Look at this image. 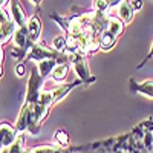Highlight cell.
Segmentation results:
<instances>
[{
    "mask_svg": "<svg viewBox=\"0 0 153 153\" xmlns=\"http://www.w3.org/2000/svg\"><path fill=\"white\" fill-rule=\"evenodd\" d=\"M43 76L38 72V68H32L31 71V78L28 83V91H26V101L25 104H35L38 103V98L42 95V84H43Z\"/></svg>",
    "mask_w": 153,
    "mask_h": 153,
    "instance_id": "6da1fadb",
    "label": "cell"
},
{
    "mask_svg": "<svg viewBox=\"0 0 153 153\" xmlns=\"http://www.w3.org/2000/svg\"><path fill=\"white\" fill-rule=\"evenodd\" d=\"M69 60L72 61L75 74L78 75L80 81L89 83L91 80H94L91 76V72H89V66H87V61H86V54H83V52L69 54Z\"/></svg>",
    "mask_w": 153,
    "mask_h": 153,
    "instance_id": "7a4b0ae2",
    "label": "cell"
},
{
    "mask_svg": "<svg viewBox=\"0 0 153 153\" xmlns=\"http://www.w3.org/2000/svg\"><path fill=\"white\" fill-rule=\"evenodd\" d=\"M28 58H31L37 63H40L43 60H49V58H55L60 63L63 61L61 52H57L55 49H48L46 46H42V45H32L29 54H28Z\"/></svg>",
    "mask_w": 153,
    "mask_h": 153,
    "instance_id": "3957f363",
    "label": "cell"
},
{
    "mask_svg": "<svg viewBox=\"0 0 153 153\" xmlns=\"http://www.w3.org/2000/svg\"><path fill=\"white\" fill-rule=\"evenodd\" d=\"M19 135L20 133L17 132V129H14V127L9 126L8 123H2V126H0V144H2V150L9 149L16 143Z\"/></svg>",
    "mask_w": 153,
    "mask_h": 153,
    "instance_id": "277c9868",
    "label": "cell"
},
{
    "mask_svg": "<svg viewBox=\"0 0 153 153\" xmlns=\"http://www.w3.org/2000/svg\"><path fill=\"white\" fill-rule=\"evenodd\" d=\"M28 37H29V43L35 45V42L40 38L42 34V20L38 16H34L29 22H28Z\"/></svg>",
    "mask_w": 153,
    "mask_h": 153,
    "instance_id": "5b68a950",
    "label": "cell"
},
{
    "mask_svg": "<svg viewBox=\"0 0 153 153\" xmlns=\"http://www.w3.org/2000/svg\"><path fill=\"white\" fill-rule=\"evenodd\" d=\"M11 16H12V20L16 22V25L19 28H26V16H25V11H23L19 0H12V3H11Z\"/></svg>",
    "mask_w": 153,
    "mask_h": 153,
    "instance_id": "8992f818",
    "label": "cell"
},
{
    "mask_svg": "<svg viewBox=\"0 0 153 153\" xmlns=\"http://www.w3.org/2000/svg\"><path fill=\"white\" fill-rule=\"evenodd\" d=\"M130 89H132V92H138L149 98H153V81L152 80H147L143 83H135L133 80H130Z\"/></svg>",
    "mask_w": 153,
    "mask_h": 153,
    "instance_id": "52a82bcc",
    "label": "cell"
},
{
    "mask_svg": "<svg viewBox=\"0 0 153 153\" xmlns=\"http://www.w3.org/2000/svg\"><path fill=\"white\" fill-rule=\"evenodd\" d=\"M133 14H135V9L132 8V3L127 2V0L118 6V16L124 23H130L133 20Z\"/></svg>",
    "mask_w": 153,
    "mask_h": 153,
    "instance_id": "ba28073f",
    "label": "cell"
},
{
    "mask_svg": "<svg viewBox=\"0 0 153 153\" xmlns=\"http://www.w3.org/2000/svg\"><path fill=\"white\" fill-rule=\"evenodd\" d=\"M57 63H60V61L55 60V58H49V60H43L40 63H37L38 72H40V75L43 76V78H45L46 75H49L51 72H54V69L58 66ZM60 65H63V63H60Z\"/></svg>",
    "mask_w": 153,
    "mask_h": 153,
    "instance_id": "9c48e42d",
    "label": "cell"
},
{
    "mask_svg": "<svg viewBox=\"0 0 153 153\" xmlns=\"http://www.w3.org/2000/svg\"><path fill=\"white\" fill-rule=\"evenodd\" d=\"M14 40V45L16 48H20V49H25L26 51V45L29 43V37H28V28H19L12 37Z\"/></svg>",
    "mask_w": 153,
    "mask_h": 153,
    "instance_id": "30bf717a",
    "label": "cell"
},
{
    "mask_svg": "<svg viewBox=\"0 0 153 153\" xmlns=\"http://www.w3.org/2000/svg\"><path fill=\"white\" fill-rule=\"evenodd\" d=\"M16 31L17 29H16V22L14 20H11L6 25H2V28H0V34H2V40H0V42H2V46L9 42L11 37H14Z\"/></svg>",
    "mask_w": 153,
    "mask_h": 153,
    "instance_id": "8fae6325",
    "label": "cell"
},
{
    "mask_svg": "<svg viewBox=\"0 0 153 153\" xmlns=\"http://www.w3.org/2000/svg\"><path fill=\"white\" fill-rule=\"evenodd\" d=\"M81 81H74V83H71V84H63V86H60V87H57V89H54V101L57 103V101H60V100H63L65 98L72 89L75 87V86H78Z\"/></svg>",
    "mask_w": 153,
    "mask_h": 153,
    "instance_id": "7c38bea8",
    "label": "cell"
},
{
    "mask_svg": "<svg viewBox=\"0 0 153 153\" xmlns=\"http://www.w3.org/2000/svg\"><path fill=\"white\" fill-rule=\"evenodd\" d=\"M49 106H45V104H40V103H35L34 104V118H35V123L37 124H42L46 117L49 115Z\"/></svg>",
    "mask_w": 153,
    "mask_h": 153,
    "instance_id": "4fadbf2b",
    "label": "cell"
},
{
    "mask_svg": "<svg viewBox=\"0 0 153 153\" xmlns=\"http://www.w3.org/2000/svg\"><path fill=\"white\" fill-rule=\"evenodd\" d=\"M100 42H101V49H103V51H109V49L113 48L115 42H117V35H113L109 29H106L103 34H101Z\"/></svg>",
    "mask_w": 153,
    "mask_h": 153,
    "instance_id": "5bb4252c",
    "label": "cell"
},
{
    "mask_svg": "<svg viewBox=\"0 0 153 153\" xmlns=\"http://www.w3.org/2000/svg\"><path fill=\"white\" fill-rule=\"evenodd\" d=\"M107 29L113 35L118 37L123 32V29H124V22L121 19H118V17H109V26H107Z\"/></svg>",
    "mask_w": 153,
    "mask_h": 153,
    "instance_id": "9a60e30c",
    "label": "cell"
},
{
    "mask_svg": "<svg viewBox=\"0 0 153 153\" xmlns=\"http://www.w3.org/2000/svg\"><path fill=\"white\" fill-rule=\"evenodd\" d=\"M68 72H69V66L66 65V63H63V65H58L54 72H52V78L54 81L60 83V81H65L66 80V76H68Z\"/></svg>",
    "mask_w": 153,
    "mask_h": 153,
    "instance_id": "2e32d148",
    "label": "cell"
},
{
    "mask_svg": "<svg viewBox=\"0 0 153 153\" xmlns=\"http://www.w3.org/2000/svg\"><path fill=\"white\" fill-rule=\"evenodd\" d=\"M6 150L8 153H26L28 150H26V146H25V133H20L19 138L16 139V143Z\"/></svg>",
    "mask_w": 153,
    "mask_h": 153,
    "instance_id": "e0dca14e",
    "label": "cell"
},
{
    "mask_svg": "<svg viewBox=\"0 0 153 153\" xmlns=\"http://www.w3.org/2000/svg\"><path fill=\"white\" fill-rule=\"evenodd\" d=\"M54 139H55V143L60 144L61 147H65V149L69 147V135H68V132H66L65 129L57 130L55 135H54Z\"/></svg>",
    "mask_w": 153,
    "mask_h": 153,
    "instance_id": "ac0fdd59",
    "label": "cell"
},
{
    "mask_svg": "<svg viewBox=\"0 0 153 153\" xmlns=\"http://www.w3.org/2000/svg\"><path fill=\"white\" fill-rule=\"evenodd\" d=\"M52 46H54V49L57 51V52H65V51H68V37L58 35L52 42Z\"/></svg>",
    "mask_w": 153,
    "mask_h": 153,
    "instance_id": "d6986e66",
    "label": "cell"
},
{
    "mask_svg": "<svg viewBox=\"0 0 153 153\" xmlns=\"http://www.w3.org/2000/svg\"><path fill=\"white\" fill-rule=\"evenodd\" d=\"M109 0H94V8L97 12H101V14H104L109 8Z\"/></svg>",
    "mask_w": 153,
    "mask_h": 153,
    "instance_id": "ffe728a7",
    "label": "cell"
},
{
    "mask_svg": "<svg viewBox=\"0 0 153 153\" xmlns=\"http://www.w3.org/2000/svg\"><path fill=\"white\" fill-rule=\"evenodd\" d=\"M16 74H17L19 76H25V74H26L25 63H17V65H16Z\"/></svg>",
    "mask_w": 153,
    "mask_h": 153,
    "instance_id": "44dd1931",
    "label": "cell"
},
{
    "mask_svg": "<svg viewBox=\"0 0 153 153\" xmlns=\"http://www.w3.org/2000/svg\"><path fill=\"white\" fill-rule=\"evenodd\" d=\"M0 20H2V25H6V23L11 22L9 14H8V11H6V9H2V11H0Z\"/></svg>",
    "mask_w": 153,
    "mask_h": 153,
    "instance_id": "7402d4cb",
    "label": "cell"
},
{
    "mask_svg": "<svg viewBox=\"0 0 153 153\" xmlns=\"http://www.w3.org/2000/svg\"><path fill=\"white\" fill-rule=\"evenodd\" d=\"M130 3H132V8L135 11H139V9L143 8V0H132Z\"/></svg>",
    "mask_w": 153,
    "mask_h": 153,
    "instance_id": "603a6c76",
    "label": "cell"
},
{
    "mask_svg": "<svg viewBox=\"0 0 153 153\" xmlns=\"http://www.w3.org/2000/svg\"><path fill=\"white\" fill-rule=\"evenodd\" d=\"M123 2H126V0H109V5L110 8H113V6H120Z\"/></svg>",
    "mask_w": 153,
    "mask_h": 153,
    "instance_id": "cb8c5ba5",
    "label": "cell"
},
{
    "mask_svg": "<svg viewBox=\"0 0 153 153\" xmlns=\"http://www.w3.org/2000/svg\"><path fill=\"white\" fill-rule=\"evenodd\" d=\"M150 58H153V43H152L150 51H149V54H147V57H146V61H147V60H150Z\"/></svg>",
    "mask_w": 153,
    "mask_h": 153,
    "instance_id": "d4e9b609",
    "label": "cell"
},
{
    "mask_svg": "<svg viewBox=\"0 0 153 153\" xmlns=\"http://www.w3.org/2000/svg\"><path fill=\"white\" fill-rule=\"evenodd\" d=\"M8 2H9V0H0V6H2V9L8 5Z\"/></svg>",
    "mask_w": 153,
    "mask_h": 153,
    "instance_id": "484cf974",
    "label": "cell"
},
{
    "mask_svg": "<svg viewBox=\"0 0 153 153\" xmlns=\"http://www.w3.org/2000/svg\"><path fill=\"white\" fill-rule=\"evenodd\" d=\"M31 2H32L34 5H40V3H42V0H31Z\"/></svg>",
    "mask_w": 153,
    "mask_h": 153,
    "instance_id": "4316f807",
    "label": "cell"
},
{
    "mask_svg": "<svg viewBox=\"0 0 153 153\" xmlns=\"http://www.w3.org/2000/svg\"><path fill=\"white\" fill-rule=\"evenodd\" d=\"M2 153H8V150H6V149H3V150H2Z\"/></svg>",
    "mask_w": 153,
    "mask_h": 153,
    "instance_id": "83f0119b",
    "label": "cell"
},
{
    "mask_svg": "<svg viewBox=\"0 0 153 153\" xmlns=\"http://www.w3.org/2000/svg\"><path fill=\"white\" fill-rule=\"evenodd\" d=\"M152 152H153V147H152Z\"/></svg>",
    "mask_w": 153,
    "mask_h": 153,
    "instance_id": "f1b7e54d",
    "label": "cell"
},
{
    "mask_svg": "<svg viewBox=\"0 0 153 153\" xmlns=\"http://www.w3.org/2000/svg\"><path fill=\"white\" fill-rule=\"evenodd\" d=\"M55 153H58V152H55Z\"/></svg>",
    "mask_w": 153,
    "mask_h": 153,
    "instance_id": "f546056e",
    "label": "cell"
}]
</instances>
